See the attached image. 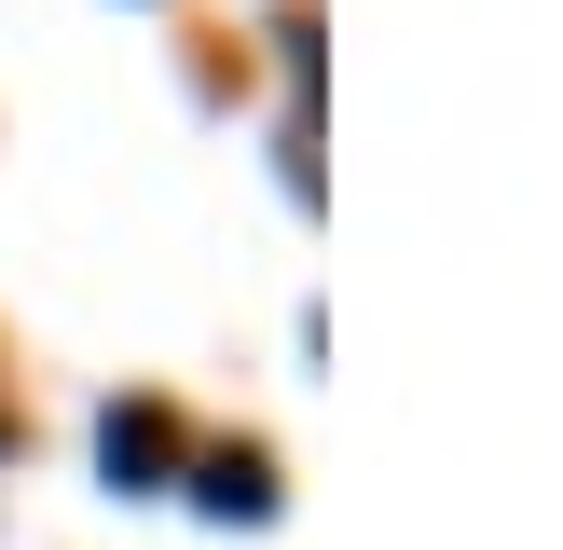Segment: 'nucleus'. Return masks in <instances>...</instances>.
<instances>
[{
    "instance_id": "f257e3e1",
    "label": "nucleus",
    "mask_w": 563,
    "mask_h": 550,
    "mask_svg": "<svg viewBox=\"0 0 563 550\" xmlns=\"http://www.w3.org/2000/svg\"><path fill=\"white\" fill-rule=\"evenodd\" d=\"M165 454H179V427H165L152 399H137V413H110V468H165Z\"/></svg>"
}]
</instances>
